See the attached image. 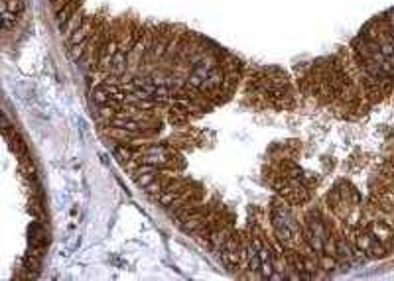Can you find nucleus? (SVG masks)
Here are the masks:
<instances>
[{"mask_svg":"<svg viewBox=\"0 0 394 281\" xmlns=\"http://www.w3.org/2000/svg\"><path fill=\"white\" fill-rule=\"evenodd\" d=\"M85 18H87V12H83V10H77L59 30H61V34H63V37L65 39H69L71 35H73V32L75 30H79L81 26H83V22H85Z\"/></svg>","mask_w":394,"mask_h":281,"instance_id":"obj_1","label":"nucleus"},{"mask_svg":"<svg viewBox=\"0 0 394 281\" xmlns=\"http://www.w3.org/2000/svg\"><path fill=\"white\" fill-rule=\"evenodd\" d=\"M81 6H83V2H81V0H69V2L56 14V22H57V26L61 28L77 10H81Z\"/></svg>","mask_w":394,"mask_h":281,"instance_id":"obj_2","label":"nucleus"}]
</instances>
